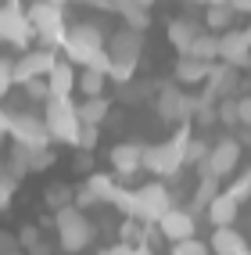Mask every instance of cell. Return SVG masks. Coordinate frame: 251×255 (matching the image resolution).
Wrapping results in <instances>:
<instances>
[{"label":"cell","instance_id":"cell-28","mask_svg":"<svg viewBox=\"0 0 251 255\" xmlns=\"http://www.w3.org/2000/svg\"><path fill=\"white\" fill-rule=\"evenodd\" d=\"M25 173H29V151L14 144V147H11V158H7V176L18 180V176H25Z\"/></svg>","mask_w":251,"mask_h":255},{"label":"cell","instance_id":"cell-13","mask_svg":"<svg viewBox=\"0 0 251 255\" xmlns=\"http://www.w3.org/2000/svg\"><path fill=\"white\" fill-rule=\"evenodd\" d=\"M219 61L230 69L251 65V29H226L219 36Z\"/></svg>","mask_w":251,"mask_h":255},{"label":"cell","instance_id":"cell-17","mask_svg":"<svg viewBox=\"0 0 251 255\" xmlns=\"http://www.w3.org/2000/svg\"><path fill=\"white\" fill-rule=\"evenodd\" d=\"M47 87H50V97H72V90H76V65L58 58L54 69L47 72Z\"/></svg>","mask_w":251,"mask_h":255},{"label":"cell","instance_id":"cell-40","mask_svg":"<svg viewBox=\"0 0 251 255\" xmlns=\"http://www.w3.org/2000/svg\"><path fill=\"white\" fill-rule=\"evenodd\" d=\"M0 255H22V248H18V237H14V234H7V230H0Z\"/></svg>","mask_w":251,"mask_h":255},{"label":"cell","instance_id":"cell-23","mask_svg":"<svg viewBox=\"0 0 251 255\" xmlns=\"http://www.w3.org/2000/svg\"><path fill=\"white\" fill-rule=\"evenodd\" d=\"M111 11H119L122 18H126V25L137 29V32H144L147 22H151V14H147L140 4H133V0H111Z\"/></svg>","mask_w":251,"mask_h":255},{"label":"cell","instance_id":"cell-35","mask_svg":"<svg viewBox=\"0 0 251 255\" xmlns=\"http://www.w3.org/2000/svg\"><path fill=\"white\" fill-rule=\"evenodd\" d=\"M50 162H54V151L43 147V151H29V173H40V169H47Z\"/></svg>","mask_w":251,"mask_h":255},{"label":"cell","instance_id":"cell-47","mask_svg":"<svg viewBox=\"0 0 251 255\" xmlns=\"http://www.w3.org/2000/svg\"><path fill=\"white\" fill-rule=\"evenodd\" d=\"M29 255H50V248L40 241V245H32V248H29Z\"/></svg>","mask_w":251,"mask_h":255},{"label":"cell","instance_id":"cell-10","mask_svg":"<svg viewBox=\"0 0 251 255\" xmlns=\"http://www.w3.org/2000/svg\"><path fill=\"white\" fill-rule=\"evenodd\" d=\"M7 137L18 144V147H25V151H43V147H50V133H47L43 119H40L36 112H14V115H11V133H7Z\"/></svg>","mask_w":251,"mask_h":255},{"label":"cell","instance_id":"cell-48","mask_svg":"<svg viewBox=\"0 0 251 255\" xmlns=\"http://www.w3.org/2000/svg\"><path fill=\"white\" fill-rule=\"evenodd\" d=\"M133 4H140V7L147 11V7H155V4H158V0H133Z\"/></svg>","mask_w":251,"mask_h":255},{"label":"cell","instance_id":"cell-1","mask_svg":"<svg viewBox=\"0 0 251 255\" xmlns=\"http://www.w3.org/2000/svg\"><path fill=\"white\" fill-rule=\"evenodd\" d=\"M58 54H65L69 65H83V69H93V72H104V76L111 69V58L104 50V32H100V25H90V22H76V25L65 29Z\"/></svg>","mask_w":251,"mask_h":255},{"label":"cell","instance_id":"cell-21","mask_svg":"<svg viewBox=\"0 0 251 255\" xmlns=\"http://www.w3.org/2000/svg\"><path fill=\"white\" fill-rule=\"evenodd\" d=\"M212 65L208 61H197V58H179L176 65V83H183V87H194V83H205Z\"/></svg>","mask_w":251,"mask_h":255},{"label":"cell","instance_id":"cell-24","mask_svg":"<svg viewBox=\"0 0 251 255\" xmlns=\"http://www.w3.org/2000/svg\"><path fill=\"white\" fill-rule=\"evenodd\" d=\"M115 187H119V183H115L111 176H104V173H90V176H86V191H90L93 201H111Z\"/></svg>","mask_w":251,"mask_h":255},{"label":"cell","instance_id":"cell-45","mask_svg":"<svg viewBox=\"0 0 251 255\" xmlns=\"http://www.w3.org/2000/svg\"><path fill=\"white\" fill-rule=\"evenodd\" d=\"M7 133H11V112L0 108V137H7Z\"/></svg>","mask_w":251,"mask_h":255},{"label":"cell","instance_id":"cell-38","mask_svg":"<svg viewBox=\"0 0 251 255\" xmlns=\"http://www.w3.org/2000/svg\"><path fill=\"white\" fill-rule=\"evenodd\" d=\"M22 87H25V94H29L32 101H47V97H50L47 79H29V83H22Z\"/></svg>","mask_w":251,"mask_h":255},{"label":"cell","instance_id":"cell-15","mask_svg":"<svg viewBox=\"0 0 251 255\" xmlns=\"http://www.w3.org/2000/svg\"><path fill=\"white\" fill-rule=\"evenodd\" d=\"M111 169L119 176H133V173H140V158H144V144H133V140H122V144H115L111 147Z\"/></svg>","mask_w":251,"mask_h":255},{"label":"cell","instance_id":"cell-34","mask_svg":"<svg viewBox=\"0 0 251 255\" xmlns=\"http://www.w3.org/2000/svg\"><path fill=\"white\" fill-rule=\"evenodd\" d=\"M97 140H100V126H79V137H76L79 151H93Z\"/></svg>","mask_w":251,"mask_h":255},{"label":"cell","instance_id":"cell-26","mask_svg":"<svg viewBox=\"0 0 251 255\" xmlns=\"http://www.w3.org/2000/svg\"><path fill=\"white\" fill-rule=\"evenodd\" d=\"M104 83H108V76L93 72V69H83V76H76V87L86 97H100V94H104Z\"/></svg>","mask_w":251,"mask_h":255},{"label":"cell","instance_id":"cell-9","mask_svg":"<svg viewBox=\"0 0 251 255\" xmlns=\"http://www.w3.org/2000/svg\"><path fill=\"white\" fill-rule=\"evenodd\" d=\"M241 162V140H219L215 147H208V155L197 162V176H212V180H226Z\"/></svg>","mask_w":251,"mask_h":255},{"label":"cell","instance_id":"cell-31","mask_svg":"<svg viewBox=\"0 0 251 255\" xmlns=\"http://www.w3.org/2000/svg\"><path fill=\"white\" fill-rule=\"evenodd\" d=\"M47 205H50V209H65V205H72V191H69L65 183L47 187Z\"/></svg>","mask_w":251,"mask_h":255},{"label":"cell","instance_id":"cell-41","mask_svg":"<svg viewBox=\"0 0 251 255\" xmlns=\"http://www.w3.org/2000/svg\"><path fill=\"white\" fill-rule=\"evenodd\" d=\"M40 245V227H22L18 230V248H32Z\"/></svg>","mask_w":251,"mask_h":255},{"label":"cell","instance_id":"cell-44","mask_svg":"<svg viewBox=\"0 0 251 255\" xmlns=\"http://www.w3.org/2000/svg\"><path fill=\"white\" fill-rule=\"evenodd\" d=\"M226 7L233 14H251V0H226Z\"/></svg>","mask_w":251,"mask_h":255},{"label":"cell","instance_id":"cell-30","mask_svg":"<svg viewBox=\"0 0 251 255\" xmlns=\"http://www.w3.org/2000/svg\"><path fill=\"white\" fill-rule=\"evenodd\" d=\"M233 201H248L251 198V169H241V176L230 183V191H226Z\"/></svg>","mask_w":251,"mask_h":255},{"label":"cell","instance_id":"cell-37","mask_svg":"<svg viewBox=\"0 0 251 255\" xmlns=\"http://www.w3.org/2000/svg\"><path fill=\"white\" fill-rule=\"evenodd\" d=\"M111 205L119 209V212H126V216L133 219V191H122V187H115V194H111Z\"/></svg>","mask_w":251,"mask_h":255},{"label":"cell","instance_id":"cell-7","mask_svg":"<svg viewBox=\"0 0 251 255\" xmlns=\"http://www.w3.org/2000/svg\"><path fill=\"white\" fill-rule=\"evenodd\" d=\"M169 209H172V194L165 183H147L133 191V219H140V223H158Z\"/></svg>","mask_w":251,"mask_h":255},{"label":"cell","instance_id":"cell-14","mask_svg":"<svg viewBox=\"0 0 251 255\" xmlns=\"http://www.w3.org/2000/svg\"><path fill=\"white\" fill-rule=\"evenodd\" d=\"M194 230H197V219H194V212H183V209H169V212H165V216L158 219V234H162L169 245L194 237Z\"/></svg>","mask_w":251,"mask_h":255},{"label":"cell","instance_id":"cell-46","mask_svg":"<svg viewBox=\"0 0 251 255\" xmlns=\"http://www.w3.org/2000/svg\"><path fill=\"white\" fill-rule=\"evenodd\" d=\"M79 169H83V173H90V151H83V155H79V162H76Z\"/></svg>","mask_w":251,"mask_h":255},{"label":"cell","instance_id":"cell-39","mask_svg":"<svg viewBox=\"0 0 251 255\" xmlns=\"http://www.w3.org/2000/svg\"><path fill=\"white\" fill-rule=\"evenodd\" d=\"M11 87H14V79H11V58H0V97H7Z\"/></svg>","mask_w":251,"mask_h":255},{"label":"cell","instance_id":"cell-49","mask_svg":"<svg viewBox=\"0 0 251 255\" xmlns=\"http://www.w3.org/2000/svg\"><path fill=\"white\" fill-rule=\"evenodd\" d=\"M126 255H151V252H147V248H129Z\"/></svg>","mask_w":251,"mask_h":255},{"label":"cell","instance_id":"cell-11","mask_svg":"<svg viewBox=\"0 0 251 255\" xmlns=\"http://www.w3.org/2000/svg\"><path fill=\"white\" fill-rule=\"evenodd\" d=\"M32 36H36V32H32L25 11L18 4H4V7H0V43H11L18 50H29Z\"/></svg>","mask_w":251,"mask_h":255},{"label":"cell","instance_id":"cell-42","mask_svg":"<svg viewBox=\"0 0 251 255\" xmlns=\"http://www.w3.org/2000/svg\"><path fill=\"white\" fill-rule=\"evenodd\" d=\"M237 123L251 129V97H241L237 101Z\"/></svg>","mask_w":251,"mask_h":255},{"label":"cell","instance_id":"cell-2","mask_svg":"<svg viewBox=\"0 0 251 255\" xmlns=\"http://www.w3.org/2000/svg\"><path fill=\"white\" fill-rule=\"evenodd\" d=\"M108 58H111V69L108 76L119 83H129L133 79V69H137V61H140V50H144V32L137 29H122V32H115V36L108 40Z\"/></svg>","mask_w":251,"mask_h":255},{"label":"cell","instance_id":"cell-43","mask_svg":"<svg viewBox=\"0 0 251 255\" xmlns=\"http://www.w3.org/2000/svg\"><path fill=\"white\" fill-rule=\"evenodd\" d=\"M90 205H97V201L90 198L86 187H79V191H76V209H90Z\"/></svg>","mask_w":251,"mask_h":255},{"label":"cell","instance_id":"cell-22","mask_svg":"<svg viewBox=\"0 0 251 255\" xmlns=\"http://www.w3.org/2000/svg\"><path fill=\"white\" fill-rule=\"evenodd\" d=\"M183 58H197V61L215 65V58H219V36H215V32H201V36L190 43V50H187Z\"/></svg>","mask_w":251,"mask_h":255},{"label":"cell","instance_id":"cell-29","mask_svg":"<svg viewBox=\"0 0 251 255\" xmlns=\"http://www.w3.org/2000/svg\"><path fill=\"white\" fill-rule=\"evenodd\" d=\"M215 194H219V180H212V176H201V180H197L194 205H197V209H205V205H208V201H212Z\"/></svg>","mask_w":251,"mask_h":255},{"label":"cell","instance_id":"cell-52","mask_svg":"<svg viewBox=\"0 0 251 255\" xmlns=\"http://www.w3.org/2000/svg\"><path fill=\"white\" fill-rule=\"evenodd\" d=\"M7 4H14V0H7Z\"/></svg>","mask_w":251,"mask_h":255},{"label":"cell","instance_id":"cell-33","mask_svg":"<svg viewBox=\"0 0 251 255\" xmlns=\"http://www.w3.org/2000/svg\"><path fill=\"white\" fill-rule=\"evenodd\" d=\"M208 147H212V144H205V140L190 137V140H187V151H183V162H187V165H197L201 158L208 155Z\"/></svg>","mask_w":251,"mask_h":255},{"label":"cell","instance_id":"cell-36","mask_svg":"<svg viewBox=\"0 0 251 255\" xmlns=\"http://www.w3.org/2000/svg\"><path fill=\"white\" fill-rule=\"evenodd\" d=\"M215 123H226V126H237V101H223L215 108Z\"/></svg>","mask_w":251,"mask_h":255},{"label":"cell","instance_id":"cell-19","mask_svg":"<svg viewBox=\"0 0 251 255\" xmlns=\"http://www.w3.org/2000/svg\"><path fill=\"white\" fill-rule=\"evenodd\" d=\"M108 112H111V101L104 94H100V97H86L83 105H76V115H79L83 126H100L108 119Z\"/></svg>","mask_w":251,"mask_h":255},{"label":"cell","instance_id":"cell-18","mask_svg":"<svg viewBox=\"0 0 251 255\" xmlns=\"http://www.w3.org/2000/svg\"><path fill=\"white\" fill-rule=\"evenodd\" d=\"M233 72L237 69H230V65H212L208 76H205V94L219 101L223 94H233Z\"/></svg>","mask_w":251,"mask_h":255},{"label":"cell","instance_id":"cell-25","mask_svg":"<svg viewBox=\"0 0 251 255\" xmlns=\"http://www.w3.org/2000/svg\"><path fill=\"white\" fill-rule=\"evenodd\" d=\"M151 94H155V83H151V79H129V83L119 87V97L129 101V105H137V101H144Z\"/></svg>","mask_w":251,"mask_h":255},{"label":"cell","instance_id":"cell-3","mask_svg":"<svg viewBox=\"0 0 251 255\" xmlns=\"http://www.w3.org/2000/svg\"><path fill=\"white\" fill-rule=\"evenodd\" d=\"M187 140H190V129L183 126L179 133H172L169 140L147 144V147H144V158H140V169H151L155 176H172V173H179V169L187 165V162H183Z\"/></svg>","mask_w":251,"mask_h":255},{"label":"cell","instance_id":"cell-32","mask_svg":"<svg viewBox=\"0 0 251 255\" xmlns=\"http://www.w3.org/2000/svg\"><path fill=\"white\" fill-rule=\"evenodd\" d=\"M172 255H212L205 241H197V237H187V241H176L172 245Z\"/></svg>","mask_w":251,"mask_h":255},{"label":"cell","instance_id":"cell-27","mask_svg":"<svg viewBox=\"0 0 251 255\" xmlns=\"http://www.w3.org/2000/svg\"><path fill=\"white\" fill-rule=\"evenodd\" d=\"M205 25H212V32H226L233 25V11L226 4H212L208 14H205Z\"/></svg>","mask_w":251,"mask_h":255},{"label":"cell","instance_id":"cell-6","mask_svg":"<svg viewBox=\"0 0 251 255\" xmlns=\"http://www.w3.org/2000/svg\"><path fill=\"white\" fill-rule=\"evenodd\" d=\"M25 18H29V25H32V32L50 47V50H58L61 47V40H65V14H61V7H54V4H47V0H36L29 11H25Z\"/></svg>","mask_w":251,"mask_h":255},{"label":"cell","instance_id":"cell-5","mask_svg":"<svg viewBox=\"0 0 251 255\" xmlns=\"http://www.w3.org/2000/svg\"><path fill=\"white\" fill-rule=\"evenodd\" d=\"M54 227H58V241L61 248L69 252H83L90 241H93V227L83 209L76 205H65V209H54Z\"/></svg>","mask_w":251,"mask_h":255},{"label":"cell","instance_id":"cell-50","mask_svg":"<svg viewBox=\"0 0 251 255\" xmlns=\"http://www.w3.org/2000/svg\"><path fill=\"white\" fill-rule=\"evenodd\" d=\"M47 4H54V7H65V4H72V0H47Z\"/></svg>","mask_w":251,"mask_h":255},{"label":"cell","instance_id":"cell-16","mask_svg":"<svg viewBox=\"0 0 251 255\" xmlns=\"http://www.w3.org/2000/svg\"><path fill=\"white\" fill-rule=\"evenodd\" d=\"M205 216H208L212 227H233V223H237V216H241V201H233L226 191H219L205 205Z\"/></svg>","mask_w":251,"mask_h":255},{"label":"cell","instance_id":"cell-12","mask_svg":"<svg viewBox=\"0 0 251 255\" xmlns=\"http://www.w3.org/2000/svg\"><path fill=\"white\" fill-rule=\"evenodd\" d=\"M58 50L40 47V50H25L18 61H11V79L14 83H29V79H47V72L54 69Z\"/></svg>","mask_w":251,"mask_h":255},{"label":"cell","instance_id":"cell-51","mask_svg":"<svg viewBox=\"0 0 251 255\" xmlns=\"http://www.w3.org/2000/svg\"><path fill=\"white\" fill-rule=\"evenodd\" d=\"M201 4H208V7H212V4H226V0H201Z\"/></svg>","mask_w":251,"mask_h":255},{"label":"cell","instance_id":"cell-8","mask_svg":"<svg viewBox=\"0 0 251 255\" xmlns=\"http://www.w3.org/2000/svg\"><path fill=\"white\" fill-rule=\"evenodd\" d=\"M155 112L165 119V123H176V119L187 123V119H194V112H197V97L187 94L179 83H165L158 90V97H155Z\"/></svg>","mask_w":251,"mask_h":255},{"label":"cell","instance_id":"cell-4","mask_svg":"<svg viewBox=\"0 0 251 255\" xmlns=\"http://www.w3.org/2000/svg\"><path fill=\"white\" fill-rule=\"evenodd\" d=\"M43 126L50 133V144H72L79 137V115H76V101L72 97H47L43 101Z\"/></svg>","mask_w":251,"mask_h":255},{"label":"cell","instance_id":"cell-20","mask_svg":"<svg viewBox=\"0 0 251 255\" xmlns=\"http://www.w3.org/2000/svg\"><path fill=\"white\" fill-rule=\"evenodd\" d=\"M201 32H205V29H201L197 22H187V18H176L172 25H169V43L179 50V54H187V50H190V43L201 36Z\"/></svg>","mask_w":251,"mask_h":255}]
</instances>
